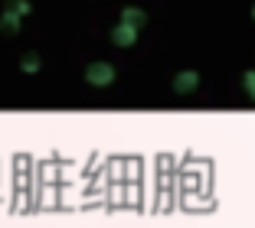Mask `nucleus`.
<instances>
[{
    "label": "nucleus",
    "instance_id": "nucleus-1",
    "mask_svg": "<svg viewBox=\"0 0 255 228\" xmlns=\"http://www.w3.org/2000/svg\"><path fill=\"white\" fill-rule=\"evenodd\" d=\"M115 78H118V72H115L112 62H92V66H85V81L95 85V88H105Z\"/></svg>",
    "mask_w": 255,
    "mask_h": 228
},
{
    "label": "nucleus",
    "instance_id": "nucleus-2",
    "mask_svg": "<svg viewBox=\"0 0 255 228\" xmlns=\"http://www.w3.org/2000/svg\"><path fill=\"white\" fill-rule=\"evenodd\" d=\"M112 43H115V46H121V49L134 46V43H137V26H131V23H125V20H121L118 26L112 30Z\"/></svg>",
    "mask_w": 255,
    "mask_h": 228
},
{
    "label": "nucleus",
    "instance_id": "nucleus-3",
    "mask_svg": "<svg viewBox=\"0 0 255 228\" xmlns=\"http://www.w3.org/2000/svg\"><path fill=\"white\" fill-rule=\"evenodd\" d=\"M196 85H200V75L190 72V69L173 78V91H177V95H190V91H196Z\"/></svg>",
    "mask_w": 255,
    "mask_h": 228
},
{
    "label": "nucleus",
    "instance_id": "nucleus-4",
    "mask_svg": "<svg viewBox=\"0 0 255 228\" xmlns=\"http://www.w3.org/2000/svg\"><path fill=\"white\" fill-rule=\"evenodd\" d=\"M20 20H23V13L3 7V13H0V33H16L20 30Z\"/></svg>",
    "mask_w": 255,
    "mask_h": 228
},
{
    "label": "nucleus",
    "instance_id": "nucleus-5",
    "mask_svg": "<svg viewBox=\"0 0 255 228\" xmlns=\"http://www.w3.org/2000/svg\"><path fill=\"white\" fill-rule=\"evenodd\" d=\"M121 20H125V23H131V26H137V30H141L144 23H147V13H144L141 7H125V10H121Z\"/></svg>",
    "mask_w": 255,
    "mask_h": 228
},
{
    "label": "nucleus",
    "instance_id": "nucleus-6",
    "mask_svg": "<svg viewBox=\"0 0 255 228\" xmlns=\"http://www.w3.org/2000/svg\"><path fill=\"white\" fill-rule=\"evenodd\" d=\"M39 66H43V62H39L36 52H26V56L20 59V69H23L26 75H36V72H39Z\"/></svg>",
    "mask_w": 255,
    "mask_h": 228
},
{
    "label": "nucleus",
    "instance_id": "nucleus-7",
    "mask_svg": "<svg viewBox=\"0 0 255 228\" xmlns=\"http://www.w3.org/2000/svg\"><path fill=\"white\" fill-rule=\"evenodd\" d=\"M242 85H246V95H249V98H255V69H252V72H246Z\"/></svg>",
    "mask_w": 255,
    "mask_h": 228
},
{
    "label": "nucleus",
    "instance_id": "nucleus-8",
    "mask_svg": "<svg viewBox=\"0 0 255 228\" xmlns=\"http://www.w3.org/2000/svg\"><path fill=\"white\" fill-rule=\"evenodd\" d=\"M7 7L16 10V13H23V16L30 13V3H26V0H7Z\"/></svg>",
    "mask_w": 255,
    "mask_h": 228
},
{
    "label": "nucleus",
    "instance_id": "nucleus-9",
    "mask_svg": "<svg viewBox=\"0 0 255 228\" xmlns=\"http://www.w3.org/2000/svg\"><path fill=\"white\" fill-rule=\"evenodd\" d=\"M252 16H255V7H252Z\"/></svg>",
    "mask_w": 255,
    "mask_h": 228
}]
</instances>
